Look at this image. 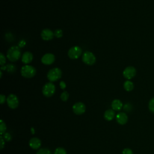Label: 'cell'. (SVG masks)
I'll use <instances>...</instances> for the list:
<instances>
[{
	"mask_svg": "<svg viewBox=\"0 0 154 154\" xmlns=\"http://www.w3.org/2000/svg\"><path fill=\"white\" fill-rule=\"evenodd\" d=\"M116 120L119 125H123L128 122V117L125 112H120L116 116Z\"/></svg>",
	"mask_w": 154,
	"mask_h": 154,
	"instance_id": "7c38bea8",
	"label": "cell"
},
{
	"mask_svg": "<svg viewBox=\"0 0 154 154\" xmlns=\"http://www.w3.org/2000/svg\"><path fill=\"white\" fill-rule=\"evenodd\" d=\"M21 55V51L18 46H13L7 52V57L11 62L17 61Z\"/></svg>",
	"mask_w": 154,
	"mask_h": 154,
	"instance_id": "6da1fadb",
	"label": "cell"
},
{
	"mask_svg": "<svg viewBox=\"0 0 154 154\" xmlns=\"http://www.w3.org/2000/svg\"><path fill=\"white\" fill-rule=\"evenodd\" d=\"M55 92V86L51 82L45 84L43 87L42 93L45 97H50L54 94Z\"/></svg>",
	"mask_w": 154,
	"mask_h": 154,
	"instance_id": "5b68a950",
	"label": "cell"
},
{
	"mask_svg": "<svg viewBox=\"0 0 154 154\" xmlns=\"http://www.w3.org/2000/svg\"><path fill=\"white\" fill-rule=\"evenodd\" d=\"M63 35V31L61 29H57L54 31V36L57 38H61Z\"/></svg>",
	"mask_w": 154,
	"mask_h": 154,
	"instance_id": "d4e9b609",
	"label": "cell"
},
{
	"mask_svg": "<svg viewBox=\"0 0 154 154\" xmlns=\"http://www.w3.org/2000/svg\"><path fill=\"white\" fill-rule=\"evenodd\" d=\"M26 45V42L24 40H20L19 43H18V46L19 48H23Z\"/></svg>",
	"mask_w": 154,
	"mask_h": 154,
	"instance_id": "4dcf8cb0",
	"label": "cell"
},
{
	"mask_svg": "<svg viewBox=\"0 0 154 154\" xmlns=\"http://www.w3.org/2000/svg\"><path fill=\"white\" fill-rule=\"evenodd\" d=\"M2 70H0V78H2Z\"/></svg>",
	"mask_w": 154,
	"mask_h": 154,
	"instance_id": "836d02e7",
	"label": "cell"
},
{
	"mask_svg": "<svg viewBox=\"0 0 154 154\" xmlns=\"http://www.w3.org/2000/svg\"><path fill=\"white\" fill-rule=\"evenodd\" d=\"M82 61L87 65L92 66L96 63V58L93 53L89 51H86L82 54Z\"/></svg>",
	"mask_w": 154,
	"mask_h": 154,
	"instance_id": "277c9868",
	"label": "cell"
},
{
	"mask_svg": "<svg viewBox=\"0 0 154 154\" xmlns=\"http://www.w3.org/2000/svg\"><path fill=\"white\" fill-rule=\"evenodd\" d=\"M82 53L81 48L78 46H75L69 49L67 52L68 57L72 60L78 59L81 57Z\"/></svg>",
	"mask_w": 154,
	"mask_h": 154,
	"instance_id": "8992f818",
	"label": "cell"
},
{
	"mask_svg": "<svg viewBox=\"0 0 154 154\" xmlns=\"http://www.w3.org/2000/svg\"><path fill=\"white\" fill-rule=\"evenodd\" d=\"M36 154H52L51 151L47 148H42L39 149Z\"/></svg>",
	"mask_w": 154,
	"mask_h": 154,
	"instance_id": "44dd1931",
	"label": "cell"
},
{
	"mask_svg": "<svg viewBox=\"0 0 154 154\" xmlns=\"http://www.w3.org/2000/svg\"><path fill=\"white\" fill-rule=\"evenodd\" d=\"M2 136L3 138L4 139V140L7 141H10L12 139V137H11V134L10 133H8V132L4 133Z\"/></svg>",
	"mask_w": 154,
	"mask_h": 154,
	"instance_id": "484cf974",
	"label": "cell"
},
{
	"mask_svg": "<svg viewBox=\"0 0 154 154\" xmlns=\"http://www.w3.org/2000/svg\"><path fill=\"white\" fill-rule=\"evenodd\" d=\"M123 108L126 112H130L132 109V105L130 103H126L123 105Z\"/></svg>",
	"mask_w": 154,
	"mask_h": 154,
	"instance_id": "cb8c5ba5",
	"label": "cell"
},
{
	"mask_svg": "<svg viewBox=\"0 0 154 154\" xmlns=\"http://www.w3.org/2000/svg\"><path fill=\"white\" fill-rule=\"evenodd\" d=\"M148 107L149 110L154 113V97H152L149 102V105H148Z\"/></svg>",
	"mask_w": 154,
	"mask_h": 154,
	"instance_id": "603a6c76",
	"label": "cell"
},
{
	"mask_svg": "<svg viewBox=\"0 0 154 154\" xmlns=\"http://www.w3.org/2000/svg\"><path fill=\"white\" fill-rule=\"evenodd\" d=\"M22 76L25 78H31L36 74V69L34 67L31 65H24L20 69Z\"/></svg>",
	"mask_w": 154,
	"mask_h": 154,
	"instance_id": "7a4b0ae2",
	"label": "cell"
},
{
	"mask_svg": "<svg viewBox=\"0 0 154 154\" xmlns=\"http://www.w3.org/2000/svg\"><path fill=\"white\" fill-rule=\"evenodd\" d=\"M7 103L11 109H16L19 105V100L14 94H10L7 97Z\"/></svg>",
	"mask_w": 154,
	"mask_h": 154,
	"instance_id": "52a82bcc",
	"label": "cell"
},
{
	"mask_svg": "<svg viewBox=\"0 0 154 154\" xmlns=\"http://www.w3.org/2000/svg\"><path fill=\"white\" fill-rule=\"evenodd\" d=\"M55 57L53 54L47 53L42 57L41 61L45 65H51L55 61Z\"/></svg>",
	"mask_w": 154,
	"mask_h": 154,
	"instance_id": "30bf717a",
	"label": "cell"
},
{
	"mask_svg": "<svg viewBox=\"0 0 154 154\" xmlns=\"http://www.w3.org/2000/svg\"><path fill=\"white\" fill-rule=\"evenodd\" d=\"M5 100H7L5 96L2 94H1L0 95V103H1V104H3L4 103H5Z\"/></svg>",
	"mask_w": 154,
	"mask_h": 154,
	"instance_id": "f546056e",
	"label": "cell"
},
{
	"mask_svg": "<svg viewBox=\"0 0 154 154\" xmlns=\"http://www.w3.org/2000/svg\"><path fill=\"white\" fill-rule=\"evenodd\" d=\"M31 132H32V134H34V133H35V131H34V129L33 128H31Z\"/></svg>",
	"mask_w": 154,
	"mask_h": 154,
	"instance_id": "d6a6232c",
	"label": "cell"
},
{
	"mask_svg": "<svg viewBox=\"0 0 154 154\" xmlns=\"http://www.w3.org/2000/svg\"><path fill=\"white\" fill-rule=\"evenodd\" d=\"M136 73H137L136 69L133 66L126 67L123 72V75L124 78L128 80H130L132 79L136 75Z\"/></svg>",
	"mask_w": 154,
	"mask_h": 154,
	"instance_id": "ba28073f",
	"label": "cell"
},
{
	"mask_svg": "<svg viewBox=\"0 0 154 154\" xmlns=\"http://www.w3.org/2000/svg\"><path fill=\"white\" fill-rule=\"evenodd\" d=\"M6 62V58L5 55L2 53H0V64L1 66H4V64Z\"/></svg>",
	"mask_w": 154,
	"mask_h": 154,
	"instance_id": "4316f807",
	"label": "cell"
},
{
	"mask_svg": "<svg viewBox=\"0 0 154 154\" xmlns=\"http://www.w3.org/2000/svg\"><path fill=\"white\" fill-rule=\"evenodd\" d=\"M0 146H1V150H2L3 148H4V146H5V140H4V139L3 138V137H2V135H1V137H0Z\"/></svg>",
	"mask_w": 154,
	"mask_h": 154,
	"instance_id": "f1b7e54d",
	"label": "cell"
},
{
	"mask_svg": "<svg viewBox=\"0 0 154 154\" xmlns=\"http://www.w3.org/2000/svg\"><path fill=\"white\" fill-rule=\"evenodd\" d=\"M122 154H134L132 150L129 148H125L123 150Z\"/></svg>",
	"mask_w": 154,
	"mask_h": 154,
	"instance_id": "83f0119b",
	"label": "cell"
},
{
	"mask_svg": "<svg viewBox=\"0 0 154 154\" xmlns=\"http://www.w3.org/2000/svg\"><path fill=\"white\" fill-rule=\"evenodd\" d=\"M104 119L107 121H111L114 119V118L116 117V113L115 111L112 109H109L105 111L104 112Z\"/></svg>",
	"mask_w": 154,
	"mask_h": 154,
	"instance_id": "2e32d148",
	"label": "cell"
},
{
	"mask_svg": "<svg viewBox=\"0 0 154 154\" xmlns=\"http://www.w3.org/2000/svg\"><path fill=\"white\" fill-rule=\"evenodd\" d=\"M69 94L68 92L66 91H63L60 95V99L63 102L67 101L69 99Z\"/></svg>",
	"mask_w": 154,
	"mask_h": 154,
	"instance_id": "7402d4cb",
	"label": "cell"
},
{
	"mask_svg": "<svg viewBox=\"0 0 154 154\" xmlns=\"http://www.w3.org/2000/svg\"><path fill=\"white\" fill-rule=\"evenodd\" d=\"M54 37V32L50 29L46 28L42 31L41 37L45 41L51 40Z\"/></svg>",
	"mask_w": 154,
	"mask_h": 154,
	"instance_id": "8fae6325",
	"label": "cell"
},
{
	"mask_svg": "<svg viewBox=\"0 0 154 154\" xmlns=\"http://www.w3.org/2000/svg\"><path fill=\"white\" fill-rule=\"evenodd\" d=\"M123 103L119 99H114L111 102V108L114 111H120L123 108Z\"/></svg>",
	"mask_w": 154,
	"mask_h": 154,
	"instance_id": "9a60e30c",
	"label": "cell"
},
{
	"mask_svg": "<svg viewBox=\"0 0 154 154\" xmlns=\"http://www.w3.org/2000/svg\"><path fill=\"white\" fill-rule=\"evenodd\" d=\"M62 76V71L58 67H54L49 70L47 78L50 82H55L60 79Z\"/></svg>",
	"mask_w": 154,
	"mask_h": 154,
	"instance_id": "3957f363",
	"label": "cell"
},
{
	"mask_svg": "<svg viewBox=\"0 0 154 154\" xmlns=\"http://www.w3.org/2000/svg\"><path fill=\"white\" fill-rule=\"evenodd\" d=\"M123 88L127 91H131L134 88V83L130 80H126L123 84Z\"/></svg>",
	"mask_w": 154,
	"mask_h": 154,
	"instance_id": "e0dca14e",
	"label": "cell"
},
{
	"mask_svg": "<svg viewBox=\"0 0 154 154\" xmlns=\"http://www.w3.org/2000/svg\"><path fill=\"white\" fill-rule=\"evenodd\" d=\"M54 154H67V152L64 148L60 147L55 149Z\"/></svg>",
	"mask_w": 154,
	"mask_h": 154,
	"instance_id": "ffe728a7",
	"label": "cell"
},
{
	"mask_svg": "<svg viewBox=\"0 0 154 154\" xmlns=\"http://www.w3.org/2000/svg\"><path fill=\"white\" fill-rule=\"evenodd\" d=\"M7 129L6 125L5 122L1 119V125H0V132H1V135H2L4 133H5V131Z\"/></svg>",
	"mask_w": 154,
	"mask_h": 154,
	"instance_id": "d6986e66",
	"label": "cell"
},
{
	"mask_svg": "<svg viewBox=\"0 0 154 154\" xmlns=\"http://www.w3.org/2000/svg\"><path fill=\"white\" fill-rule=\"evenodd\" d=\"M86 107L84 103L78 102H76L72 106V110L73 112L76 115H81L85 111Z\"/></svg>",
	"mask_w": 154,
	"mask_h": 154,
	"instance_id": "9c48e42d",
	"label": "cell"
},
{
	"mask_svg": "<svg viewBox=\"0 0 154 154\" xmlns=\"http://www.w3.org/2000/svg\"><path fill=\"white\" fill-rule=\"evenodd\" d=\"M6 70L8 73H12L16 71V67L14 65H13L12 64H7L6 66Z\"/></svg>",
	"mask_w": 154,
	"mask_h": 154,
	"instance_id": "ac0fdd59",
	"label": "cell"
},
{
	"mask_svg": "<svg viewBox=\"0 0 154 154\" xmlns=\"http://www.w3.org/2000/svg\"><path fill=\"white\" fill-rule=\"evenodd\" d=\"M33 60V55L29 51L25 52L22 56V61L25 64H28L32 62Z\"/></svg>",
	"mask_w": 154,
	"mask_h": 154,
	"instance_id": "5bb4252c",
	"label": "cell"
},
{
	"mask_svg": "<svg viewBox=\"0 0 154 154\" xmlns=\"http://www.w3.org/2000/svg\"><path fill=\"white\" fill-rule=\"evenodd\" d=\"M41 140L37 137H33L31 138L29 141V146L32 149H39L41 146Z\"/></svg>",
	"mask_w": 154,
	"mask_h": 154,
	"instance_id": "4fadbf2b",
	"label": "cell"
},
{
	"mask_svg": "<svg viewBox=\"0 0 154 154\" xmlns=\"http://www.w3.org/2000/svg\"><path fill=\"white\" fill-rule=\"evenodd\" d=\"M60 88H61V89H63V90L65 89L66 87V84L65 82L63 81H61L60 82Z\"/></svg>",
	"mask_w": 154,
	"mask_h": 154,
	"instance_id": "1f68e13d",
	"label": "cell"
}]
</instances>
